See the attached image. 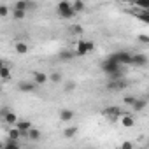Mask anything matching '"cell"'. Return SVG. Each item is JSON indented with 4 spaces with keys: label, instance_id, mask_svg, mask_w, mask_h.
<instances>
[{
    "label": "cell",
    "instance_id": "cell-24",
    "mask_svg": "<svg viewBox=\"0 0 149 149\" xmlns=\"http://www.w3.org/2000/svg\"><path fill=\"white\" fill-rule=\"evenodd\" d=\"M142 23H146V25H149V13L147 11H144V13H139V14H135Z\"/></svg>",
    "mask_w": 149,
    "mask_h": 149
},
{
    "label": "cell",
    "instance_id": "cell-14",
    "mask_svg": "<svg viewBox=\"0 0 149 149\" xmlns=\"http://www.w3.org/2000/svg\"><path fill=\"white\" fill-rule=\"evenodd\" d=\"M76 56H86L88 54V49H86V40H79L77 42V47H76Z\"/></svg>",
    "mask_w": 149,
    "mask_h": 149
},
{
    "label": "cell",
    "instance_id": "cell-39",
    "mask_svg": "<svg viewBox=\"0 0 149 149\" xmlns=\"http://www.w3.org/2000/svg\"><path fill=\"white\" fill-rule=\"evenodd\" d=\"M139 149H147V147H139Z\"/></svg>",
    "mask_w": 149,
    "mask_h": 149
},
{
    "label": "cell",
    "instance_id": "cell-9",
    "mask_svg": "<svg viewBox=\"0 0 149 149\" xmlns=\"http://www.w3.org/2000/svg\"><path fill=\"white\" fill-rule=\"evenodd\" d=\"M40 137H42V133H40V130H39V128H35V126H32V128L28 130V133H26V139H28V140H32V142H39V140H40Z\"/></svg>",
    "mask_w": 149,
    "mask_h": 149
},
{
    "label": "cell",
    "instance_id": "cell-1",
    "mask_svg": "<svg viewBox=\"0 0 149 149\" xmlns=\"http://www.w3.org/2000/svg\"><path fill=\"white\" fill-rule=\"evenodd\" d=\"M105 60H109V61H114V63H118V65H130V60H132V53H128V51H116V53H111Z\"/></svg>",
    "mask_w": 149,
    "mask_h": 149
},
{
    "label": "cell",
    "instance_id": "cell-22",
    "mask_svg": "<svg viewBox=\"0 0 149 149\" xmlns=\"http://www.w3.org/2000/svg\"><path fill=\"white\" fill-rule=\"evenodd\" d=\"M47 79H51V83H53V84H60L63 77H61V74H60V72H53Z\"/></svg>",
    "mask_w": 149,
    "mask_h": 149
},
{
    "label": "cell",
    "instance_id": "cell-23",
    "mask_svg": "<svg viewBox=\"0 0 149 149\" xmlns=\"http://www.w3.org/2000/svg\"><path fill=\"white\" fill-rule=\"evenodd\" d=\"M0 77H2L4 81H9L11 79V70H9V67L6 65V67H2V70H0Z\"/></svg>",
    "mask_w": 149,
    "mask_h": 149
},
{
    "label": "cell",
    "instance_id": "cell-12",
    "mask_svg": "<svg viewBox=\"0 0 149 149\" xmlns=\"http://www.w3.org/2000/svg\"><path fill=\"white\" fill-rule=\"evenodd\" d=\"M119 119H121V126H125V128H132V126H135V118L130 116V114H125V116H121Z\"/></svg>",
    "mask_w": 149,
    "mask_h": 149
},
{
    "label": "cell",
    "instance_id": "cell-10",
    "mask_svg": "<svg viewBox=\"0 0 149 149\" xmlns=\"http://www.w3.org/2000/svg\"><path fill=\"white\" fill-rule=\"evenodd\" d=\"M58 116H60V119H61L63 123H68V121L74 119V111H72V109H61Z\"/></svg>",
    "mask_w": 149,
    "mask_h": 149
},
{
    "label": "cell",
    "instance_id": "cell-32",
    "mask_svg": "<svg viewBox=\"0 0 149 149\" xmlns=\"http://www.w3.org/2000/svg\"><path fill=\"white\" fill-rule=\"evenodd\" d=\"M9 111H11L9 107H2V109H0V119H2V121H4V118L7 116V112H9Z\"/></svg>",
    "mask_w": 149,
    "mask_h": 149
},
{
    "label": "cell",
    "instance_id": "cell-40",
    "mask_svg": "<svg viewBox=\"0 0 149 149\" xmlns=\"http://www.w3.org/2000/svg\"><path fill=\"white\" fill-rule=\"evenodd\" d=\"M88 149H93V147H88Z\"/></svg>",
    "mask_w": 149,
    "mask_h": 149
},
{
    "label": "cell",
    "instance_id": "cell-20",
    "mask_svg": "<svg viewBox=\"0 0 149 149\" xmlns=\"http://www.w3.org/2000/svg\"><path fill=\"white\" fill-rule=\"evenodd\" d=\"M58 56H60V60H61V61H68V60H72L76 54H74L72 51H68V49H65V51H60V54H58Z\"/></svg>",
    "mask_w": 149,
    "mask_h": 149
},
{
    "label": "cell",
    "instance_id": "cell-33",
    "mask_svg": "<svg viewBox=\"0 0 149 149\" xmlns=\"http://www.w3.org/2000/svg\"><path fill=\"white\" fill-rule=\"evenodd\" d=\"M139 40H140L142 44H149V35H146V33H142V35H139Z\"/></svg>",
    "mask_w": 149,
    "mask_h": 149
},
{
    "label": "cell",
    "instance_id": "cell-29",
    "mask_svg": "<svg viewBox=\"0 0 149 149\" xmlns=\"http://www.w3.org/2000/svg\"><path fill=\"white\" fill-rule=\"evenodd\" d=\"M74 90H76V83H74V81L65 83V91H67V93H70V91H74Z\"/></svg>",
    "mask_w": 149,
    "mask_h": 149
},
{
    "label": "cell",
    "instance_id": "cell-18",
    "mask_svg": "<svg viewBox=\"0 0 149 149\" xmlns=\"http://www.w3.org/2000/svg\"><path fill=\"white\" fill-rule=\"evenodd\" d=\"M86 9V4L83 2V0H76V2L72 4V11L76 13V14H79V13H83Z\"/></svg>",
    "mask_w": 149,
    "mask_h": 149
},
{
    "label": "cell",
    "instance_id": "cell-2",
    "mask_svg": "<svg viewBox=\"0 0 149 149\" xmlns=\"http://www.w3.org/2000/svg\"><path fill=\"white\" fill-rule=\"evenodd\" d=\"M58 14H60V18H63V19H70V18L76 16V13L72 11V4L67 2V0H63V2L58 4Z\"/></svg>",
    "mask_w": 149,
    "mask_h": 149
},
{
    "label": "cell",
    "instance_id": "cell-27",
    "mask_svg": "<svg viewBox=\"0 0 149 149\" xmlns=\"http://www.w3.org/2000/svg\"><path fill=\"white\" fill-rule=\"evenodd\" d=\"M135 98H137V97H133V95H125V97H123V102H125L126 105H133Z\"/></svg>",
    "mask_w": 149,
    "mask_h": 149
},
{
    "label": "cell",
    "instance_id": "cell-7",
    "mask_svg": "<svg viewBox=\"0 0 149 149\" xmlns=\"http://www.w3.org/2000/svg\"><path fill=\"white\" fill-rule=\"evenodd\" d=\"M130 65H133V67H146L147 65V56L146 54H132Z\"/></svg>",
    "mask_w": 149,
    "mask_h": 149
},
{
    "label": "cell",
    "instance_id": "cell-16",
    "mask_svg": "<svg viewBox=\"0 0 149 149\" xmlns=\"http://www.w3.org/2000/svg\"><path fill=\"white\" fill-rule=\"evenodd\" d=\"M77 132H79L77 126H67V128L63 130V137H65V139H72V137L77 135Z\"/></svg>",
    "mask_w": 149,
    "mask_h": 149
},
{
    "label": "cell",
    "instance_id": "cell-34",
    "mask_svg": "<svg viewBox=\"0 0 149 149\" xmlns=\"http://www.w3.org/2000/svg\"><path fill=\"white\" fill-rule=\"evenodd\" d=\"M86 49H88V53H91V51L95 49V44H93L91 40H86Z\"/></svg>",
    "mask_w": 149,
    "mask_h": 149
},
{
    "label": "cell",
    "instance_id": "cell-19",
    "mask_svg": "<svg viewBox=\"0 0 149 149\" xmlns=\"http://www.w3.org/2000/svg\"><path fill=\"white\" fill-rule=\"evenodd\" d=\"M4 149H21V147H19V142H18V140L7 139V140L4 142Z\"/></svg>",
    "mask_w": 149,
    "mask_h": 149
},
{
    "label": "cell",
    "instance_id": "cell-25",
    "mask_svg": "<svg viewBox=\"0 0 149 149\" xmlns=\"http://www.w3.org/2000/svg\"><path fill=\"white\" fill-rule=\"evenodd\" d=\"M9 139H13V140H19L21 139V135H19V132L13 126V128H9Z\"/></svg>",
    "mask_w": 149,
    "mask_h": 149
},
{
    "label": "cell",
    "instance_id": "cell-37",
    "mask_svg": "<svg viewBox=\"0 0 149 149\" xmlns=\"http://www.w3.org/2000/svg\"><path fill=\"white\" fill-rule=\"evenodd\" d=\"M0 149H4V142L2 140H0Z\"/></svg>",
    "mask_w": 149,
    "mask_h": 149
},
{
    "label": "cell",
    "instance_id": "cell-6",
    "mask_svg": "<svg viewBox=\"0 0 149 149\" xmlns=\"http://www.w3.org/2000/svg\"><path fill=\"white\" fill-rule=\"evenodd\" d=\"M126 86H128L126 79H116V81H109V83H107V90H112V91L125 90Z\"/></svg>",
    "mask_w": 149,
    "mask_h": 149
},
{
    "label": "cell",
    "instance_id": "cell-4",
    "mask_svg": "<svg viewBox=\"0 0 149 149\" xmlns=\"http://www.w3.org/2000/svg\"><path fill=\"white\" fill-rule=\"evenodd\" d=\"M100 67H102V72L105 74V76H112L114 72H118V70L123 68L121 65H118V63H114V61H109V60H104Z\"/></svg>",
    "mask_w": 149,
    "mask_h": 149
},
{
    "label": "cell",
    "instance_id": "cell-17",
    "mask_svg": "<svg viewBox=\"0 0 149 149\" xmlns=\"http://www.w3.org/2000/svg\"><path fill=\"white\" fill-rule=\"evenodd\" d=\"M4 123H7L9 126H14V125L18 123V116H16V112L9 111V112H7V116L4 118Z\"/></svg>",
    "mask_w": 149,
    "mask_h": 149
},
{
    "label": "cell",
    "instance_id": "cell-13",
    "mask_svg": "<svg viewBox=\"0 0 149 149\" xmlns=\"http://www.w3.org/2000/svg\"><path fill=\"white\" fill-rule=\"evenodd\" d=\"M33 83H35L37 86L46 84V83H47V76H46L44 72H33Z\"/></svg>",
    "mask_w": 149,
    "mask_h": 149
},
{
    "label": "cell",
    "instance_id": "cell-3",
    "mask_svg": "<svg viewBox=\"0 0 149 149\" xmlns=\"http://www.w3.org/2000/svg\"><path fill=\"white\" fill-rule=\"evenodd\" d=\"M102 114H104L105 118H109L111 121H116V119H119L121 116H125V114H128V112H123L121 107H118V105H111V107H105V109L102 111Z\"/></svg>",
    "mask_w": 149,
    "mask_h": 149
},
{
    "label": "cell",
    "instance_id": "cell-38",
    "mask_svg": "<svg viewBox=\"0 0 149 149\" xmlns=\"http://www.w3.org/2000/svg\"><path fill=\"white\" fill-rule=\"evenodd\" d=\"M0 93H2V84H0Z\"/></svg>",
    "mask_w": 149,
    "mask_h": 149
},
{
    "label": "cell",
    "instance_id": "cell-26",
    "mask_svg": "<svg viewBox=\"0 0 149 149\" xmlns=\"http://www.w3.org/2000/svg\"><path fill=\"white\" fill-rule=\"evenodd\" d=\"M25 16H26V13H23V11H16V9H13V18L14 19H25Z\"/></svg>",
    "mask_w": 149,
    "mask_h": 149
},
{
    "label": "cell",
    "instance_id": "cell-5",
    "mask_svg": "<svg viewBox=\"0 0 149 149\" xmlns=\"http://www.w3.org/2000/svg\"><path fill=\"white\" fill-rule=\"evenodd\" d=\"M32 126H33V125H32L30 121H26V119H25V121H19V119H18V123L14 125V128L19 132V135L25 137V139H26V133H28V130H30Z\"/></svg>",
    "mask_w": 149,
    "mask_h": 149
},
{
    "label": "cell",
    "instance_id": "cell-35",
    "mask_svg": "<svg viewBox=\"0 0 149 149\" xmlns=\"http://www.w3.org/2000/svg\"><path fill=\"white\" fill-rule=\"evenodd\" d=\"M32 9H37V4H33V2H28V4H26V11H32Z\"/></svg>",
    "mask_w": 149,
    "mask_h": 149
},
{
    "label": "cell",
    "instance_id": "cell-15",
    "mask_svg": "<svg viewBox=\"0 0 149 149\" xmlns=\"http://www.w3.org/2000/svg\"><path fill=\"white\" fill-rule=\"evenodd\" d=\"M14 49H16L18 54H26V53H28V44L23 42V40H18V42L14 44Z\"/></svg>",
    "mask_w": 149,
    "mask_h": 149
},
{
    "label": "cell",
    "instance_id": "cell-30",
    "mask_svg": "<svg viewBox=\"0 0 149 149\" xmlns=\"http://www.w3.org/2000/svg\"><path fill=\"white\" fill-rule=\"evenodd\" d=\"M6 16H9V7L7 6H0V18H6Z\"/></svg>",
    "mask_w": 149,
    "mask_h": 149
},
{
    "label": "cell",
    "instance_id": "cell-11",
    "mask_svg": "<svg viewBox=\"0 0 149 149\" xmlns=\"http://www.w3.org/2000/svg\"><path fill=\"white\" fill-rule=\"evenodd\" d=\"M146 105H147V100H146V98H135L132 109H133L135 112H142V111L146 109Z\"/></svg>",
    "mask_w": 149,
    "mask_h": 149
},
{
    "label": "cell",
    "instance_id": "cell-8",
    "mask_svg": "<svg viewBox=\"0 0 149 149\" xmlns=\"http://www.w3.org/2000/svg\"><path fill=\"white\" fill-rule=\"evenodd\" d=\"M35 88H37V84L32 83V81H21V83H18V90L23 91V93H32V91H35Z\"/></svg>",
    "mask_w": 149,
    "mask_h": 149
},
{
    "label": "cell",
    "instance_id": "cell-21",
    "mask_svg": "<svg viewBox=\"0 0 149 149\" xmlns=\"http://www.w3.org/2000/svg\"><path fill=\"white\" fill-rule=\"evenodd\" d=\"M26 4H28V0H18V2L14 4V9H16V11L26 13Z\"/></svg>",
    "mask_w": 149,
    "mask_h": 149
},
{
    "label": "cell",
    "instance_id": "cell-28",
    "mask_svg": "<svg viewBox=\"0 0 149 149\" xmlns=\"http://www.w3.org/2000/svg\"><path fill=\"white\" fill-rule=\"evenodd\" d=\"M70 32L76 33V35H81V33H83V26H81V25H72V26H70Z\"/></svg>",
    "mask_w": 149,
    "mask_h": 149
},
{
    "label": "cell",
    "instance_id": "cell-36",
    "mask_svg": "<svg viewBox=\"0 0 149 149\" xmlns=\"http://www.w3.org/2000/svg\"><path fill=\"white\" fill-rule=\"evenodd\" d=\"M2 67H6V63H4L2 60H0V70H2Z\"/></svg>",
    "mask_w": 149,
    "mask_h": 149
},
{
    "label": "cell",
    "instance_id": "cell-31",
    "mask_svg": "<svg viewBox=\"0 0 149 149\" xmlns=\"http://www.w3.org/2000/svg\"><path fill=\"white\" fill-rule=\"evenodd\" d=\"M119 149H135V146H133V142H130V140H125L123 144H121V147Z\"/></svg>",
    "mask_w": 149,
    "mask_h": 149
}]
</instances>
